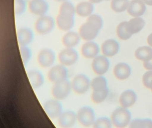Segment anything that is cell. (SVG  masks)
Instances as JSON below:
<instances>
[{
  "mask_svg": "<svg viewBox=\"0 0 152 128\" xmlns=\"http://www.w3.org/2000/svg\"><path fill=\"white\" fill-rule=\"evenodd\" d=\"M131 68L129 65L125 63H121L117 64L114 68L115 76L121 80L127 79L131 74Z\"/></svg>",
  "mask_w": 152,
  "mask_h": 128,
  "instance_id": "603a6c76",
  "label": "cell"
},
{
  "mask_svg": "<svg viewBox=\"0 0 152 128\" xmlns=\"http://www.w3.org/2000/svg\"><path fill=\"white\" fill-rule=\"evenodd\" d=\"M56 58V54L53 50L48 48H45L39 52L37 60L41 67L48 68L52 66L55 63Z\"/></svg>",
  "mask_w": 152,
  "mask_h": 128,
  "instance_id": "7c38bea8",
  "label": "cell"
},
{
  "mask_svg": "<svg viewBox=\"0 0 152 128\" xmlns=\"http://www.w3.org/2000/svg\"><path fill=\"white\" fill-rule=\"evenodd\" d=\"M137 99L135 92L131 90H128L122 93L119 99V102L122 107L127 108L133 105Z\"/></svg>",
  "mask_w": 152,
  "mask_h": 128,
  "instance_id": "7402d4cb",
  "label": "cell"
},
{
  "mask_svg": "<svg viewBox=\"0 0 152 128\" xmlns=\"http://www.w3.org/2000/svg\"><path fill=\"white\" fill-rule=\"evenodd\" d=\"M90 2L94 4H97V3H100L102 1H109V0H88Z\"/></svg>",
  "mask_w": 152,
  "mask_h": 128,
  "instance_id": "8d00e7d4",
  "label": "cell"
},
{
  "mask_svg": "<svg viewBox=\"0 0 152 128\" xmlns=\"http://www.w3.org/2000/svg\"><path fill=\"white\" fill-rule=\"evenodd\" d=\"M108 93V88L101 91H93L91 94V100L95 104H100L105 100Z\"/></svg>",
  "mask_w": 152,
  "mask_h": 128,
  "instance_id": "f1b7e54d",
  "label": "cell"
},
{
  "mask_svg": "<svg viewBox=\"0 0 152 128\" xmlns=\"http://www.w3.org/2000/svg\"><path fill=\"white\" fill-rule=\"evenodd\" d=\"M130 128H152V121L148 119H137L132 121Z\"/></svg>",
  "mask_w": 152,
  "mask_h": 128,
  "instance_id": "f546056e",
  "label": "cell"
},
{
  "mask_svg": "<svg viewBox=\"0 0 152 128\" xmlns=\"http://www.w3.org/2000/svg\"><path fill=\"white\" fill-rule=\"evenodd\" d=\"M119 45L118 42L114 39L107 40L101 45V51L106 57L113 56L116 55L119 50Z\"/></svg>",
  "mask_w": 152,
  "mask_h": 128,
  "instance_id": "d6986e66",
  "label": "cell"
},
{
  "mask_svg": "<svg viewBox=\"0 0 152 128\" xmlns=\"http://www.w3.org/2000/svg\"><path fill=\"white\" fill-rule=\"evenodd\" d=\"M99 49L98 45L96 42L87 41L83 43L81 48V53L85 58L93 59L98 56Z\"/></svg>",
  "mask_w": 152,
  "mask_h": 128,
  "instance_id": "2e32d148",
  "label": "cell"
},
{
  "mask_svg": "<svg viewBox=\"0 0 152 128\" xmlns=\"http://www.w3.org/2000/svg\"><path fill=\"white\" fill-rule=\"evenodd\" d=\"M55 1H57V2L63 3V2H65V1H68L69 0H55Z\"/></svg>",
  "mask_w": 152,
  "mask_h": 128,
  "instance_id": "f35d334b",
  "label": "cell"
},
{
  "mask_svg": "<svg viewBox=\"0 0 152 128\" xmlns=\"http://www.w3.org/2000/svg\"><path fill=\"white\" fill-rule=\"evenodd\" d=\"M145 4L149 6H152V0H141Z\"/></svg>",
  "mask_w": 152,
  "mask_h": 128,
  "instance_id": "74e56055",
  "label": "cell"
},
{
  "mask_svg": "<svg viewBox=\"0 0 152 128\" xmlns=\"http://www.w3.org/2000/svg\"><path fill=\"white\" fill-rule=\"evenodd\" d=\"M91 87L93 91H101L107 89V82L105 78L99 75L91 81Z\"/></svg>",
  "mask_w": 152,
  "mask_h": 128,
  "instance_id": "484cf974",
  "label": "cell"
},
{
  "mask_svg": "<svg viewBox=\"0 0 152 128\" xmlns=\"http://www.w3.org/2000/svg\"><path fill=\"white\" fill-rule=\"evenodd\" d=\"M81 38L79 33L73 31L66 32L62 39V44L66 48H74L78 46Z\"/></svg>",
  "mask_w": 152,
  "mask_h": 128,
  "instance_id": "ac0fdd59",
  "label": "cell"
},
{
  "mask_svg": "<svg viewBox=\"0 0 152 128\" xmlns=\"http://www.w3.org/2000/svg\"><path fill=\"white\" fill-rule=\"evenodd\" d=\"M26 0H15V14L17 16H21L25 12L27 8Z\"/></svg>",
  "mask_w": 152,
  "mask_h": 128,
  "instance_id": "1f68e13d",
  "label": "cell"
},
{
  "mask_svg": "<svg viewBox=\"0 0 152 128\" xmlns=\"http://www.w3.org/2000/svg\"><path fill=\"white\" fill-rule=\"evenodd\" d=\"M135 57L140 61H147L152 57V48L149 47H139L136 50Z\"/></svg>",
  "mask_w": 152,
  "mask_h": 128,
  "instance_id": "d4e9b609",
  "label": "cell"
},
{
  "mask_svg": "<svg viewBox=\"0 0 152 128\" xmlns=\"http://www.w3.org/2000/svg\"><path fill=\"white\" fill-rule=\"evenodd\" d=\"M131 115L125 108H119L115 109L111 116L113 124L117 128H124L129 124Z\"/></svg>",
  "mask_w": 152,
  "mask_h": 128,
  "instance_id": "3957f363",
  "label": "cell"
},
{
  "mask_svg": "<svg viewBox=\"0 0 152 128\" xmlns=\"http://www.w3.org/2000/svg\"><path fill=\"white\" fill-rule=\"evenodd\" d=\"M76 114L77 121L84 127H89L93 125L96 120L94 110L89 106L81 108Z\"/></svg>",
  "mask_w": 152,
  "mask_h": 128,
  "instance_id": "ba28073f",
  "label": "cell"
},
{
  "mask_svg": "<svg viewBox=\"0 0 152 128\" xmlns=\"http://www.w3.org/2000/svg\"><path fill=\"white\" fill-rule=\"evenodd\" d=\"M72 90L71 83L67 79L54 83L51 90V93L55 99L64 100L70 95Z\"/></svg>",
  "mask_w": 152,
  "mask_h": 128,
  "instance_id": "277c9868",
  "label": "cell"
},
{
  "mask_svg": "<svg viewBox=\"0 0 152 128\" xmlns=\"http://www.w3.org/2000/svg\"><path fill=\"white\" fill-rule=\"evenodd\" d=\"M150 89L151 90V91H152V84H151V87H150Z\"/></svg>",
  "mask_w": 152,
  "mask_h": 128,
  "instance_id": "ab89813d",
  "label": "cell"
},
{
  "mask_svg": "<svg viewBox=\"0 0 152 128\" xmlns=\"http://www.w3.org/2000/svg\"><path fill=\"white\" fill-rule=\"evenodd\" d=\"M48 77L49 80L54 84L67 80L68 71L66 67L63 65H56L50 69Z\"/></svg>",
  "mask_w": 152,
  "mask_h": 128,
  "instance_id": "9c48e42d",
  "label": "cell"
},
{
  "mask_svg": "<svg viewBox=\"0 0 152 128\" xmlns=\"http://www.w3.org/2000/svg\"><path fill=\"white\" fill-rule=\"evenodd\" d=\"M78 52L74 48H66L58 53V59L60 64L65 67L71 66L76 64L79 59Z\"/></svg>",
  "mask_w": 152,
  "mask_h": 128,
  "instance_id": "52a82bcc",
  "label": "cell"
},
{
  "mask_svg": "<svg viewBox=\"0 0 152 128\" xmlns=\"http://www.w3.org/2000/svg\"><path fill=\"white\" fill-rule=\"evenodd\" d=\"M103 25L101 17L97 14H92L87 18L86 22L80 26L78 33L83 40L91 41L96 38Z\"/></svg>",
  "mask_w": 152,
  "mask_h": 128,
  "instance_id": "6da1fadb",
  "label": "cell"
},
{
  "mask_svg": "<svg viewBox=\"0 0 152 128\" xmlns=\"http://www.w3.org/2000/svg\"><path fill=\"white\" fill-rule=\"evenodd\" d=\"M75 15L58 12L56 19V25L60 31H71L75 24Z\"/></svg>",
  "mask_w": 152,
  "mask_h": 128,
  "instance_id": "8992f818",
  "label": "cell"
},
{
  "mask_svg": "<svg viewBox=\"0 0 152 128\" xmlns=\"http://www.w3.org/2000/svg\"><path fill=\"white\" fill-rule=\"evenodd\" d=\"M72 90L77 94H85L91 87V81L88 77L83 74H79L75 75L72 82Z\"/></svg>",
  "mask_w": 152,
  "mask_h": 128,
  "instance_id": "5b68a950",
  "label": "cell"
},
{
  "mask_svg": "<svg viewBox=\"0 0 152 128\" xmlns=\"http://www.w3.org/2000/svg\"><path fill=\"white\" fill-rule=\"evenodd\" d=\"M18 42L20 46H28L34 39V34L28 27L19 28L17 33Z\"/></svg>",
  "mask_w": 152,
  "mask_h": 128,
  "instance_id": "9a60e30c",
  "label": "cell"
},
{
  "mask_svg": "<svg viewBox=\"0 0 152 128\" xmlns=\"http://www.w3.org/2000/svg\"><path fill=\"white\" fill-rule=\"evenodd\" d=\"M28 7L32 14L40 17L47 15L50 7L45 0H31L28 3Z\"/></svg>",
  "mask_w": 152,
  "mask_h": 128,
  "instance_id": "8fae6325",
  "label": "cell"
},
{
  "mask_svg": "<svg viewBox=\"0 0 152 128\" xmlns=\"http://www.w3.org/2000/svg\"><path fill=\"white\" fill-rule=\"evenodd\" d=\"M43 108L45 113L50 119L58 118L63 112V108L59 100L50 99L43 104Z\"/></svg>",
  "mask_w": 152,
  "mask_h": 128,
  "instance_id": "30bf717a",
  "label": "cell"
},
{
  "mask_svg": "<svg viewBox=\"0 0 152 128\" xmlns=\"http://www.w3.org/2000/svg\"><path fill=\"white\" fill-rule=\"evenodd\" d=\"M91 67L96 74L98 75H103L109 69V61L104 56H97L92 60Z\"/></svg>",
  "mask_w": 152,
  "mask_h": 128,
  "instance_id": "4fadbf2b",
  "label": "cell"
},
{
  "mask_svg": "<svg viewBox=\"0 0 152 128\" xmlns=\"http://www.w3.org/2000/svg\"><path fill=\"white\" fill-rule=\"evenodd\" d=\"M129 5L128 0H112L110 7L115 13H121L126 10Z\"/></svg>",
  "mask_w": 152,
  "mask_h": 128,
  "instance_id": "4316f807",
  "label": "cell"
},
{
  "mask_svg": "<svg viewBox=\"0 0 152 128\" xmlns=\"http://www.w3.org/2000/svg\"><path fill=\"white\" fill-rule=\"evenodd\" d=\"M27 75L31 86L33 89H39L44 83V76L38 70H29L27 72Z\"/></svg>",
  "mask_w": 152,
  "mask_h": 128,
  "instance_id": "ffe728a7",
  "label": "cell"
},
{
  "mask_svg": "<svg viewBox=\"0 0 152 128\" xmlns=\"http://www.w3.org/2000/svg\"><path fill=\"white\" fill-rule=\"evenodd\" d=\"M143 66L148 70H152V57L147 61L143 62Z\"/></svg>",
  "mask_w": 152,
  "mask_h": 128,
  "instance_id": "e575fe53",
  "label": "cell"
},
{
  "mask_svg": "<svg viewBox=\"0 0 152 128\" xmlns=\"http://www.w3.org/2000/svg\"><path fill=\"white\" fill-rule=\"evenodd\" d=\"M127 22L124 21L120 23L116 28V34L118 38L122 40H127L132 36L127 31Z\"/></svg>",
  "mask_w": 152,
  "mask_h": 128,
  "instance_id": "83f0119b",
  "label": "cell"
},
{
  "mask_svg": "<svg viewBox=\"0 0 152 128\" xmlns=\"http://www.w3.org/2000/svg\"><path fill=\"white\" fill-rule=\"evenodd\" d=\"M93 126L96 128H111L112 123L110 120L107 117H100L95 120Z\"/></svg>",
  "mask_w": 152,
  "mask_h": 128,
  "instance_id": "d6a6232c",
  "label": "cell"
},
{
  "mask_svg": "<svg viewBox=\"0 0 152 128\" xmlns=\"http://www.w3.org/2000/svg\"><path fill=\"white\" fill-rule=\"evenodd\" d=\"M145 3L141 0H132L129 3L127 12L129 15L134 17L143 15L146 11Z\"/></svg>",
  "mask_w": 152,
  "mask_h": 128,
  "instance_id": "e0dca14e",
  "label": "cell"
},
{
  "mask_svg": "<svg viewBox=\"0 0 152 128\" xmlns=\"http://www.w3.org/2000/svg\"><path fill=\"white\" fill-rule=\"evenodd\" d=\"M58 119V124L62 128H71L74 126L78 121L77 114L70 110L63 112Z\"/></svg>",
  "mask_w": 152,
  "mask_h": 128,
  "instance_id": "5bb4252c",
  "label": "cell"
},
{
  "mask_svg": "<svg viewBox=\"0 0 152 128\" xmlns=\"http://www.w3.org/2000/svg\"><path fill=\"white\" fill-rule=\"evenodd\" d=\"M145 25V22L141 18L136 17L127 22L126 28L129 33L132 35L139 32Z\"/></svg>",
  "mask_w": 152,
  "mask_h": 128,
  "instance_id": "cb8c5ba5",
  "label": "cell"
},
{
  "mask_svg": "<svg viewBox=\"0 0 152 128\" xmlns=\"http://www.w3.org/2000/svg\"><path fill=\"white\" fill-rule=\"evenodd\" d=\"M147 41V43H148V45L150 47H152V33L148 35Z\"/></svg>",
  "mask_w": 152,
  "mask_h": 128,
  "instance_id": "d590c367",
  "label": "cell"
},
{
  "mask_svg": "<svg viewBox=\"0 0 152 128\" xmlns=\"http://www.w3.org/2000/svg\"><path fill=\"white\" fill-rule=\"evenodd\" d=\"M76 14L81 17L88 18L92 15L94 10L93 3L89 1H83L78 3L75 7Z\"/></svg>",
  "mask_w": 152,
  "mask_h": 128,
  "instance_id": "44dd1931",
  "label": "cell"
},
{
  "mask_svg": "<svg viewBox=\"0 0 152 128\" xmlns=\"http://www.w3.org/2000/svg\"><path fill=\"white\" fill-rule=\"evenodd\" d=\"M20 52L23 64L26 66L31 58V50L28 46H20Z\"/></svg>",
  "mask_w": 152,
  "mask_h": 128,
  "instance_id": "4dcf8cb0",
  "label": "cell"
},
{
  "mask_svg": "<svg viewBox=\"0 0 152 128\" xmlns=\"http://www.w3.org/2000/svg\"><path fill=\"white\" fill-rule=\"evenodd\" d=\"M142 82L146 88L150 89L152 83V71H148L144 74L142 77Z\"/></svg>",
  "mask_w": 152,
  "mask_h": 128,
  "instance_id": "836d02e7",
  "label": "cell"
},
{
  "mask_svg": "<svg viewBox=\"0 0 152 128\" xmlns=\"http://www.w3.org/2000/svg\"><path fill=\"white\" fill-rule=\"evenodd\" d=\"M56 25V20L50 16L40 17L34 24V29L37 33L41 35H46L52 31Z\"/></svg>",
  "mask_w": 152,
  "mask_h": 128,
  "instance_id": "7a4b0ae2",
  "label": "cell"
}]
</instances>
